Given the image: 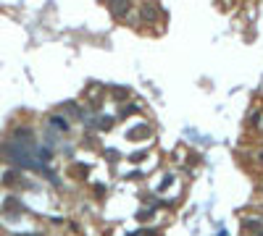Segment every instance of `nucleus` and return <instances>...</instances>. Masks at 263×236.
Returning a JSON list of instances; mask_svg holds the SVG:
<instances>
[{"mask_svg": "<svg viewBox=\"0 0 263 236\" xmlns=\"http://www.w3.org/2000/svg\"><path fill=\"white\" fill-rule=\"evenodd\" d=\"M50 124H53V126H58V132H66V126H68L61 115H53V118H50Z\"/></svg>", "mask_w": 263, "mask_h": 236, "instance_id": "obj_1", "label": "nucleus"}, {"mask_svg": "<svg viewBox=\"0 0 263 236\" xmlns=\"http://www.w3.org/2000/svg\"><path fill=\"white\" fill-rule=\"evenodd\" d=\"M21 236H37V233H21Z\"/></svg>", "mask_w": 263, "mask_h": 236, "instance_id": "obj_2", "label": "nucleus"}]
</instances>
